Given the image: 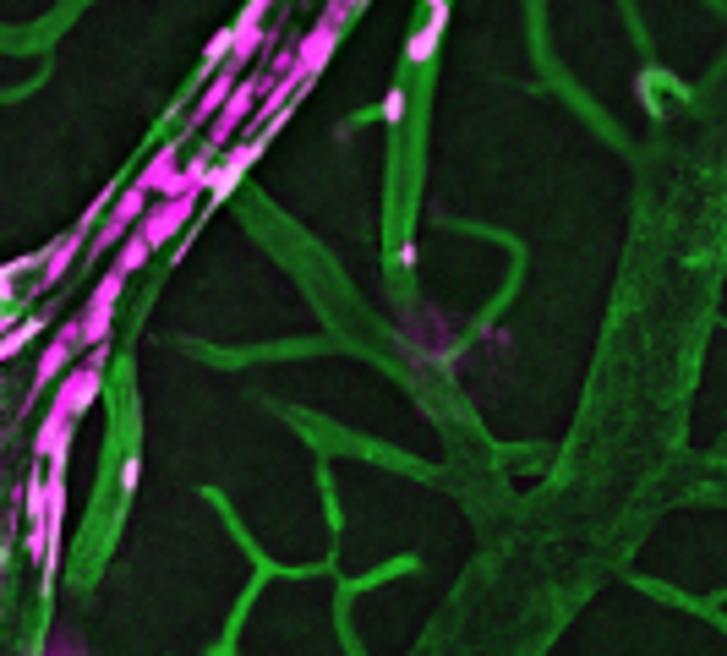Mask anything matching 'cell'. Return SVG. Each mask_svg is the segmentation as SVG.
<instances>
[{
    "mask_svg": "<svg viewBox=\"0 0 727 656\" xmlns=\"http://www.w3.org/2000/svg\"><path fill=\"white\" fill-rule=\"evenodd\" d=\"M257 99H263V77H246V82H236V88H230V99L219 104V115L208 121V143H214V148H225L230 137H236L241 126L252 121Z\"/></svg>",
    "mask_w": 727,
    "mask_h": 656,
    "instance_id": "277c9868",
    "label": "cell"
},
{
    "mask_svg": "<svg viewBox=\"0 0 727 656\" xmlns=\"http://www.w3.org/2000/svg\"><path fill=\"white\" fill-rule=\"evenodd\" d=\"M208 181H214V159H186L181 164V181H175V192H208Z\"/></svg>",
    "mask_w": 727,
    "mask_h": 656,
    "instance_id": "2e32d148",
    "label": "cell"
},
{
    "mask_svg": "<svg viewBox=\"0 0 727 656\" xmlns=\"http://www.w3.org/2000/svg\"><path fill=\"white\" fill-rule=\"evenodd\" d=\"M383 121H389V126L405 121V88H389V93H383Z\"/></svg>",
    "mask_w": 727,
    "mask_h": 656,
    "instance_id": "e0dca14e",
    "label": "cell"
},
{
    "mask_svg": "<svg viewBox=\"0 0 727 656\" xmlns=\"http://www.w3.org/2000/svg\"><path fill=\"white\" fill-rule=\"evenodd\" d=\"M274 6V0H252V6L241 11L236 22H230L225 33L214 39V55L219 61H230V66H246L257 50H263V39H268V28H263V11Z\"/></svg>",
    "mask_w": 727,
    "mask_h": 656,
    "instance_id": "7a4b0ae2",
    "label": "cell"
},
{
    "mask_svg": "<svg viewBox=\"0 0 727 656\" xmlns=\"http://www.w3.org/2000/svg\"><path fill=\"white\" fill-rule=\"evenodd\" d=\"M82 241H88V236H82V230H72V236H61V241L50 246V252H44V285H55V279L72 268V257L82 252Z\"/></svg>",
    "mask_w": 727,
    "mask_h": 656,
    "instance_id": "7c38bea8",
    "label": "cell"
},
{
    "mask_svg": "<svg viewBox=\"0 0 727 656\" xmlns=\"http://www.w3.org/2000/svg\"><path fill=\"white\" fill-rule=\"evenodd\" d=\"M148 257H154V246H148L143 236H137V230H126V236H121V252H115V268H121V274L132 279L137 268L148 263Z\"/></svg>",
    "mask_w": 727,
    "mask_h": 656,
    "instance_id": "5bb4252c",
    "label": "cell"
},
{
    "mask_svg": "<svg viewBox=\"0 0 727 656\" xmlns=\"http://www.w3.org/2000/svg\"><path fill=\"white\" fill-rule=\"evenodd\" d=\"M421 6H438V0H421Z\"/></svg>",
    "mask_w": 727,
    "mask_h": 656,
    "instance_id": "ffe728a7",
    "label": "cell"
},
{
    "mask_svg": "<svg viewBox=\"0 0 727 656\" xmlns=\"http://www.w3.org/2000/svg\"><path fill=\"white\" fill-rule=\"evenodd\" d=\"M72 427H77V421H72V416H61V410H50V416H44L39 443H33L44 465H50V460H66V454H72Z\"/></svg>",
    "mask_w": 727,
    "mask_h": 656,
    "instance_id": "9c48e42d",
    "label": "cell"
},
{
    "mask_svg": "<svg viewBox=\"0 0 727 656\" xmlns=\"http://www.w3.org/2000/svg\"><path fill=\"white\" fill-rule=\"evenodd\" d=\"M263 159V143H246V148H236L225 164H214V181H208V203H225L230 192L241 186V175L252 170V164Z\"/></svg>",
    "mask_w": 727,
    "mask_h": 656,
    "instance_id": "8992f818",
    "label": "cell"
},
{
    "mask_svg": "<svg viewBox=\"0 0 727 656\" xmlns=\"http://www.w3.org/2000/svg\"><path fill=\"white\" fill-rule=\"evenodd\" d=\"M148 203H154V197H148L143 186H126V192H115V214H110V219H121V225L132 230L137 219L148 214Z\"/></svg>",
    "mask_w": 727,
    "mask_h": 656,
    "instance_id": "9a60e30c",
    "label": "cell"
},
{
    "mask_svg": "<svg viewBox=\"0 0 727 656\" xmlns=\"http://www.w3.org/2000/svg\"><path fill=\"white\" fill-rule=\"evenodd\" d=\"M175 181H181V148H159L154 159L143 164V175H137V186H143L148 197H164V192H175Z\"/></svg>",
    "mask_w": 727,
    "mask_h": 656,
    "instance_id": "ba28073f",
    "label": "cell"
},
{
    "mask_svg": "<svg viewBox=\"0 0 727 656\" xmlns=\"http://www.w3.org/2000/svg\"><path fill=\"white\" fill-rule=\"evenodd\" d=\"M137 476H143V465H137V460H126V465H121V487L132 492V487H137Z\"/></svg>",
    "mask_w": 727,
    "mask_h": 656,
    "instance_id": "d6986e66",
    "label": "cell"
},
{
    "mask_svg": "<svg viewBox=\"0 0 727 656\" xmlns=\"http://www.w3.org/2000/svg\"><path fill=\"white\" fill-rule=\"evenodd\" d=\"M443 28H449V0H438V6H432V17H427V28H416L410 33V44H405V55L410 61H432V50H438V39H443Z\"/></svg>",
    "mask_w": 727,
    "mask_h": 656,
    "instance_id": "8fae6325",
    "label": "cell"
},
{
    "mask_svg": "<svg viewBox=\"0 0 727 656\" xmlns=\"http://www.w3.org/2000/svg\"><path fill=\"white\" fill-rule=\"evenodd\" d=\"M99 389H104V345H93V356L82 361V367L72 372H61L55 378V405L50 410H61V416H88L93 400H99Z\"/></svg>",
    "mask_w": 727,
    "mask_h": 656,
    "instance_id": "6da1fadb",
    "label": "cell"
},
{
    "mask_svg": "<svg viewBox=\"0 0 727 656\" xmlns=\"http://www.w3.org/2000/svg\"><path fill=\"white\" fill-rule=\"evenodd\" d=\"M197 214V192H164L159 203H148V214L137 219V236H143L148 246H164V241H175L186 230V219Z\"/></svg>",
    "mask_w": 727,
    "mask_h": 656,
    "instance_id": "3957f363",
    "label": "cell"
},
{
    "mask_svg": "<svg viewBox=\"0 0 727 656\" xmlns=\"http://www.w3.org/2000/svg\"><path fill=\"white\" fill-rule=\"evenodd\" d=\"M110 328H115V307H82V318H77L82 350L104 345V339H110Z\"/></svg>",
    "mask_w": 727,
    "mask_h": 656,
    "instance_id": "4fadbf2b",
    "label": "cell"
},
{
    "mask_svg": "<svg viewBox=\"0 0 727 656\" xmlns=\"http://www.w3.org/2000/svg\"><path fill=\"white\" fill-rule=\"evenodd\" d=\"M77 350H82V334H77V318H72V323L61 328V334L50 339V350L39 356V383H55V378H61V372L72 367Z\"/></svg>",
    "mask_w": 727,
    "mask_h": 656,
    "instance_id": "52a82bcc",
    "label": "cell"
},
{
    "mask_svg": "<svg viewBox=\"0 0 727 656\" xmlns=\"http://www.w3.org/2000/svg\"><path fill=\"white\" fill-rule=\"evenodd\" d=\"M121 236H126V225H121V219H104V230H99V241H93V246H115Z\"/></svg>",
    "mask_w": 727,
    "mask_h": 656,
    "instance_id": "ac0fdd59",
    "label": "cell"
},
{
    "mask_svg": "<svg viewBox=\"0 0 727 656\" xmlns=\"http://www.w3.org/2000/svg\"><path fill=\"white\" fill-rule=\"evenodd\" d=\"M334 44H339V28H334V22H323V17H318V28H312L307 39L296 44V72L312 82V77H318L323 66H328V55H334Z\"/></svg>",
    "mask_w": 727,
    "mask_h": 656,
    "instance_id": "5b68a950",
    "label": "cell"
},
{
    "mask_svg": "<svg viewBox=\"0 0 727 656\" xmlns=\"http://www.w3.org/2000/svg\"><path fill=\"white\" fill-rule=\"evenodd\" d=\"M236 66H219V72L214 77H208V88H203V99H197V110H192V126H208V121H214V115H219V104H225L230 99V88H236Z\"/></svg>",
    "mask_w": 727,
    "mask_h": 656,
    "instance_id": "30bf717a",
    "label": "cell"
}]
</instances>
